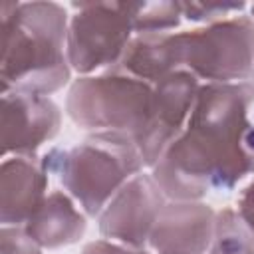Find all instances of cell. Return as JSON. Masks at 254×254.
Instances as JSON below:
<instances>
[{
  "instance_id": "6da1fadb",
  "label": "cell",
  "mask_w": 254,
  "mask_h": 254,
  "mask_svg": "<svg viewBox=\"0 0 254 254\" xmlns=\"http://www.w3.org/2000/svg\"><path fill=\"white\" fill-rule=\"evenodd\" d=\"M254 173V89L240 83H200L183 133L151 167L169 200H202L232 190Z\"/></svg>"
},
{
  "instance_id": "7a4b0ae2",
  "label": "cell",
  "mask_w": 254,
  "mask_h": 254,
  "mask_svg": "<svg viewBox=\"0 0 254 254\" xmlns=\"http://www.w3.org/2000/svg\"><path fill=\"white\" fill-rule=\"evenodd\" d=\"M2 20V93L52 95L71 79L67 62L65 8L50 0L4 2Z\"/></svg>"
},
{
  "instance_id": "3957f363",
  "label": "cell",
  "mask_w": 254,
  "mask_h": 254,
  "mask_svg": "<svg viewBox=\"0 0 254 254\" xmlns=\"http://www.w3.org/2000/svg\"><path fill=\"white\" fill-rule=\"evenodd\" d=\"M42 163L48 175H56L65 192L93 218L127 181L145 169L135 141L119 133H91L69 149L54 147Z\"/></svg>"
},
{
  "instance_id": "277c9868",
  "label": "cell",
  "mask_w": 254,
  "mask_h": 254,
  "mask_svg": "<svg viewBox=\"0 0 254 254\" xmlns=\"http://www.w3.org/2000/svg\"><path fill=\"white\" fill-rule=\"evenodd\" d=\"M177 69L204 83L248 81L254 69V20L246 14L187 32H171Z\"/></svg>"
},
{
  "instance_id": "5b68a950",
  "label": "cell",
  "mask_w": 254,
  "mask_h": 254,
  "mask_svg": "<svg viewBox=\"0 0 254 254\" xmlns=\"http://www.w3.org/2000/svg\"><path fill=\"white\" fill-rule=\"evenodd\" d=\"M153 97V85L119 71L79 75L67 91L65 111L83 131L119 133L135 139Z\"/></svg>"
},
{
  "instance_id": "8992f818",
  "label": "cell",
  "mask_w": 254,
  "mask_h": 254,
  "mask_svg": "<svg viewBox=\"0 0 254 254\" xmlns=\"http://www.w3.org/2000/svg\"><path fill=\"white\" fill-rule=\"evenodd\" d=\"M71 8L65 44L71 71L91 75L115 67L135 36V0L71 2Z\"/></svg>"
},
{
  "instance_id": "52a82bcc",
  "label": "cell",
  "mask_w": 254,
  "mask_h": 254,
  "mask_svg": "<svg viewBox=\"0 0 254 254\" xmlns=\"http://www.w3.org/2000/svg\"><path fill=\"white\" fill-rule=\"evenodd\" d=\"M198 89L200 81L185 69H179L153 85L147 119L133 139L145 167L151 169L165 149L183 133L194 107Z\"/></svg>"
},
{
  "instance_id": "ba28073f",
  "label": "cell",
  "mask_w": 254,
  "mask_h": 254,
  "mask_svg": "<svg viewBox=\"0 0 254 254\" xmlns=\"http://www.w3.org/2000/svg\"><path fill=\"white\" fill-rule=\"evenodd\" d=\"M167 196L147 173L127 181L97 216L103 238L135 250H147L151 230Z\"/></svg>"
},
{
  "instance_id": "9c48e42d",
  "label": "cell",
  "mask_w": 254,
  "mask_h": 254,
  "mask_svg": "<svg viewBox=\"0 0 254 254\" xmlns=\"http://www.w3.org/2000/svg\"><path fill=\"white\" fill-rule=\"evenodd\" d=\"M62 127V111L48 95L2 93V131L4 157L36 155V151L52 141Z\"/></svg>"
},
{
  "instance_id": "30bf717a",
  "label": "cell",
  "mask_w": 254,
  "mask_h": 254,
  "mask_svg": "<svg viewBox=\"0 0 254 254\" xmlns=\"http://www.w3.org/2000/svg\"><path fill=\"white\" fill-rule=\"evenodd\" d=\"M214 216L202 200H171L161 208L147 246L155 254H206Z\"/></svg>"
},
{
  "instance_id": "8fae6325",
  "label": "cell",
  "mask_w": 254,
  "mask_h": 254,
  "mask_svg": "<svg viewBox=\"0 0 254 254\" xmlns=\"http://www.w3.org/2000/svg\"><path fill=\"white\" fill-rule=\"evenodd\" d=\"M48 196V171L38 155L4 157L0 167V222L24 226Z\"/></svg>"
},
{
  "instance_id": "7c38bea8",
  "label": "cell",
  "mask_w": 254,
  "mask_h": 254,
  "mask_svg": "<svg viewBox=\"0 0 254 254\" xmlns=\"http://www.w3.org/2000/svg\"><path fill=\"white\" fill-rule=\"evenodd\" d=\"M30 236L48 250L75 244L85 232V212L65 190H52L24 224Z\"/></svg>"
},
{
  "instance_id": "4fadbf2b",
  "label": "cell",
  "mask_w": 254,
  "mask_h": 254,
  "mask_svg": "<svg viewBox=\"0 0 254 254\" xmlns=\"http://www.w3.org/2000/svg\"><path fill=\"white\" fill-rule=\"evenodd\" d=\"M113 71L131 75L145 83L157 85L167 75L179 71L175 67L171 52V32L169 34H135L125 48L121 60ZM109 71V69H107Z\"/></svg>"
},
{
  "instance_id": "5bb4252c",
  "label": "cell",
  "mask_w": 254,
  "mask_h": 254,
  "mask_svg": "<svg viewBox=\"0 0 254 254\" xmlns=\"http://www.w3.org/2000/svg\"><path fill=\"white\" fill-rule=\"evenodd\" d=\"M206 254H254V234L234 208L226 206L216 212L212 242Z\"/></svg>"
},
{
  "instance_id": "9a60e30c",
  "label": "cell",
  "mask_w": 254,
  "mask_h": 254,
  "mask_svg": "<svg viewBox=\"0 0 254 254\" xmlns=\"http://www.w3.org/2000/svg\"><path fill=\"white\" fill-rule=\"evenodd\" d=\"M179 2H145L135 0L133 30L135 34H169L181 24Z\"/></svg>"
},
{
  "instance_id": "2e32d148",
  "label": "cell",
  "mask_w": 254,
  "mask_h": 254,
  "mask_svg": "<svg viewBox=\"0 0 254 254\" xmlns=\"http://www.w3.org/2000/svg\"><path fill=\"white\" fill-rule=\"evenodd\" d=\"M183 18L189 22H202L214 24L226 18L240 14L246 8V2H220V0H206V2H179Z\"/></svg>"
},
{
  "instance_id": "e0dca14e",
  "label": "cell",
  "mask_w": 254,
  "mask_h": 254,
  "mask_svg": "<svg viewBox=\"0 0 254 254\" xmlns=\"http://www.w3.org/2000/svg\"><path fill=\"white\" fill-rule=\"evenodd\" d=\"M42 246L30 236L26 226L0 228V254H42Z\"/></svg>"
},
{
  "instance_id": "ac0fdd59",
  "label": "cell",
  "mask_w": 254,
  "mask_h": 254,
  "mask_svg": "<svg viewBox=\"0 0 254 254\" xmlns=\"http://www.w3.org/2000/svg\"><path fill=\"white\" fill-rule=\"evenodd\" d=\"M81 254H149V252H147V250H135V248L123 246V244H119V242L101 238V240L87 242V244L83 246Z\"/></svg>"
},
{
  "instance_id": "d6986e66",
  "label": "cell",
  "mask_w": 254,
  "mask_h": 254,
  "mask_svg": "<svg viewBox=\"0 0 254 254\" xmlns=\"http://www.w3.org/2000/svg\"><path fill=\"white\" fill-rule=\"evenodd\" d=\"M236 212L240 214V218L244 220V224L250 228V232L254 234V179L244 187V190L240 192L238 200H236Z\"/></svg>"
},
{
  "instance_id": "ffe728a7",
  "label": "cell",
  "mask_w": 254,
  "mask_h": 254,
  "mask_svg": "<svg viewBox=\"0 0 254 254\" xmlns=\"http://www.w3.org/2000/svg\"><path fill=\"white\" fill-rule=\"evenodd\" d=\"M248 83H250L252 89H254V69H252V73H250V77H248Z\"/></svg>"
},
{
  "instance_id": "44dd1931",
  "label": "cell",
  "mask_w": 254,
  "mask_h": 254,
  "mask_svg": "<svg viewBox=\"0 0 254 254\" xmlns=\"http://www.w3.org/2000/svg\"><path fill=\"white\" fill-rule=\"evenodd\" d=\"M250 18H252V20H254V4H252V6H250Z\"/></svg>"
}]
</instances>
